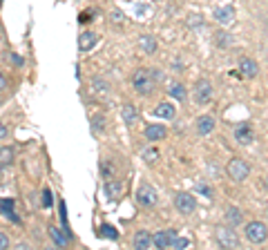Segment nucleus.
Returning a JSON list of instances; mask_svg holds the SVG:
<instances>
[{"instance_id": "6ab92c4d", "label": "nucleus", "mask_w": 268, "mask_h": 250, "mask_svg": "<svg viewBox=\"0 0 268 250\" xmlns=\"http://www.w3.org/2000/svg\"><path fill=\"white\" fill-rule=\"evenodd\" d=\"M49 235H52V239H54V244L58 246V248H65L67 244H69V235H63L58 228H54V226H49Z\"/></svg>"}, {"instance_id": "ea45409f", "label": "nucleus", "mask_w": 268, "mask_h": 250, "mask_svg": "<svg viewBox=\"0 0 268 250\" xmlns=\"http://www.w3.org/2000/svg\"><path fill=\"white\" fill-rule=\"evenodd\" d=\"M266 214H268V210H266Z\"/></svg>"}, {"instance_id": "2f4dec72", "label": "nucleus", "mask_w": 268, "mask_h": 250, "mask_svg": "<svg viewBox=\"0 0 268 250\" xmlns=\"http://www.w3.org/2000/svg\"><path fill=\"white\" fill-rule=\"evenodd\" d=\"M101 170H103V177H112V165L107 163V161L101 163Z\"/></svg>"}, {"instance_id": "393cba45", "label": "nucleus", "mask_w": 268, "mask_h": 250, "mask_svg": "<svg viewBox=\"0 0 268 250\" xmlns=\"http://www.w3.org/2000/svg\"><path fill=\"white\" fill-rule=\"evenodd\" d=\"M13 163V150L11 147H0V165Z\"/></svg>"}, {"instance_id": "f704fd0d", "label": "nucleus", "mask_w": 268, "mask_h": 250, "mask_svg": "<svg viewBox=\"0 0 268 250\" xmlns=\"http://www.w3.org/2000/svg\"><path fill=\"white\" fill-rule=\"evenodd\" d=\"M217 43H219V45H228V36L223 34V31H219V36H217Z\"/></svg>"}, {"instance_id": "1a4fd4ad", "label": "nucleus", "mask_w": 268, "mask_h": 250, "mask_svg": "<svg viewBox=\"0 0 268 250\" xmlns=\"http://www.w3.org/2000/svg\"><path fill=\"white\" fill-rule=\"evenodd\" d=\"M143 134H145L147 141H163V138L168 136V129H165L163 125H159V123H152V125H147Z\"/></svg>"}, {"instance_id": "72a5a7b5", "label": "nucleus", "mask_w": 268, "mask_h": 250, "mask_svg": "<svg viewBox=\"0 0 268 250\" xmlns=\"http://www.w3.org/2000/svg\"><path fill=\"white\" fill-rule=\"evenodd\" d=\"M78 20H80V22H89V20H92V11H83V13L78 16Z\"/></svg>"}, {"instance_id": "473e14b6", "label": "nucleus", "mask_w": 268, "mask_h": 250, "mask_svg": "<svg viewBox=\"0 0 268 250\" xmlns=\"http://www.w3.org/2000/svg\"><path fill=\"white\" fill-rule=\"evenodd\" d=\"M4 248H9V237L0 232V250H4Z\"/></svg>"}, {"instance_id": "dca6fc26", "label": "nucleus", "mask_w": 268, "mask_h": 250, "mask_svg": "<svg viewBox=\"0 0 268 250\" xmlns=\"http://www.w3.org/2000/svg\"><path fill=\"white\" fill-rule=\"evenodd\" d=\"M121 116H123V121L128 125H134L138 121V110L132 105V103H125V105L121 107Z\"/></svg>"}, {"instance_id": "c85d7f7f", "label": "nucleus", "mask_w": 268, "mask_h": 250, "mask_svg": "<svg viewBox=\"0 0 268 250\" xmlns=\"http://www.w3.org/2000/svg\"><path fill=\"white\" fill-rule=\"evenodd\" d=\"M40 203H43L45 208H49V205H52V192L43 190V194H40Z\"/></svg>"}, {"instance_id": "cd10ccee", "label": "nucleus", "mask_w": 268, "mask_h": 250, "mask_svg": "<svg viewBox=\"0 0 268 250\" xmlns=\"http://www.w3.org/2000/svg\"><path fill=\"white\" fill-rule=\"evenodd\" d=\"M143 159H145L147 163H154V161L159 159V152H156L154 147H150V150H145V152H143Z\"/></svg>"}, {"instance_id": "a878e982", "label": "nucleus", "mask_w": 268, "mask_h": 250, "mask_svg": "<svg viewBox=\"0 0 268 250\" xmlns=\"http://www.w3.org/2000/svg\"><path fill=\"white\" fill-rule=\"evenodd\" d=\"M92 89H94V92H96V94H107V89H110V85H107L103 78H94V80H92Z\"/></svg>"}, {"instance_id": "f8f14e48", "label": "nucleus", "mask_w": 268, "mask_h": 250, "mask_svg": "<svg viewBox=\"0 0 268 250\" xmlns=\"http://www.w3.org/2000/svg\"><path fill=\"white\" fill-rule=\"evenodd\" d=\"M96 43H98V36L94 34V31H83V34L78 36V49L80 52H89Z\"/></svg>"}, {"instance_id": "7c9ffc66", "label": "nucleus", "mask_w": 268, "mask_h": 250, "mask_svg": "<svg viewBox=\"0 0 268 250\" xmlns=\"http://www.w3.org/2000/svg\"><path fill=\"white\" fill-rule=\"evenodd\" d=\"M197 190H199L201 194H205V196H212V188H210V186H203V183H199V188H197Z\"/></svg>"}, {"instance_id": "0eeeda50", "label": "nucleus", "mask_w": 268, "mask_h": 250, "mask_svg": "<svg viewBox=\"0 0 268 250\" xmlns=\"http://www.w3.org/2000/svg\"><path fill=\"white\" fill-rule=\"evenodd\" d=\"M136 201L143 208H152L156 203V190L152 186H141L136 190Z\"/></svg>"}, {"instance_id": "f03ea898", "label": "nucleus", "mask_w": 268, "mask_h": 250, "mask_svg": "<svg viewBox=\"0 0 268 250\" xmlns=\"http://www.w3.org/2000/svg\"><path fill=\"white\" fill-rule=\"evenodd\" d=\"M226 172H228V177H230L232 181L241 183V181H246V179H248V174H250V165L246 163L244 159H239V156H235V159H230V161H228V168H226Z\"/></svg>"}, {"instance_id": "c756f323", "label": "nucleus", "mask_w": 268, "mask_h": 250, "mask_svg": "<svg viewBox=\"0 0 268 250\" xmlns=\"http://www.w3.org/2000/svg\"><path fill=\"white\" fill-rule=\"evenodd\" d=\"M110 20H112V22H119V25H123V20H125V18H123V11L114 9V11L110 13Z\"/></svg>"}, {"instance_id": "a211bd4d", "label": "nucleus", "mask_w": 268, "mask_h": 250, "mask_svg": "<svg viewBox=\"0 0 268 250\" xmlns=\"http://www.w3.org/2000/svg\"><path fill=\"white\" fill-rule=\"evenodd\" d=\"M138 47H141V52L145 54H154L156 52V40L152 34H143L141 38H138Z\"/></svg>"}, {"instance_id": "4be33fe9", "label": "nucleus", "mask_w": 268, "mask_h": 250, "mask_svg": "<svg viewBox=\"0 0 268 250\" xmlns=\"http://www.w3.org/2000/svg\"><path fill=\"white\" fill-rule=\"evenodd\" d=\"M0 212H2L4 217H11L16 223L20 221V219L13 214V199H2V201H0Z\"/></svg>"}, {"instance_id": "c9c22d12", "label": "nucleus", "mask_w": 268, "mask_h": 250, "mask_svg": "<svg viewBox=\"0 0 268 250\" xmlns=\"http://www.w3.org/2000/svg\"><path fill=\"white\" fill-rule=\"evenodd\" d=\"M7 134H9V129H7V125L0 121V138H7Z\"/></svg>"}, {"instance_id": "6e6552de", "label": "nucleus", "mask_w": 268, "mask_h": 250, "mask_svg": "<svg viewBox=\"0 0 268 250\" xmlns=\"http://www.w3.org/2000/svg\"><path fill=\"white\" fill-rule=\"evenodd\" d=\"M212 98V85L208 80H199L195 87V103L197 105H205Z\"/></svg>"}, {"instance_id": "e433bc0d", "label": "nucleus", "mask_w": 268, "mask_h": 250, "mask_svg": "<svg viewBox=\"0 0 268 250\" xmlns=\"http://www.w3.org/2000/svg\"><path fill=\"white\" fill-rule=\"evenodd\" d=\"M103 129V116H94V129Z\"/></svg>"}, {"instance_id": "2eb2a0df", "label": "nucleus", "mask_w": 268, "mask_h": 250, "mask_svg": "<svg viewBox=\"0 0 268 250\" xmlns=\"http://www.w3.org/2000/svg\"><path fill=\"white\" fill-rule=\"evenodd\" d=\"M212 129H214V119H212V116L203 114V116H199V119H197V132H199L201 136L210 134Z\"/></svg>"}, {"instance_id": "bb28decb", "label": "nucleus", "mask_w": 268, "mask_h": 250, "mask_svg": "<svg viewBox=\"0 0 268 250\" xmlns=\"http://www.w3.org/2000/svg\"><path fill=\"white\" fill-rule=\"evenodd\" d=\"M172 248H177V250L190 248V239H188V237H177V239H174V244H172Z\"/></svg>"}, {"instance_id": "b1692460", "label": "nucleus", "mask_w": 268, "mask_h": 250, "mask_svg": "<svg viewBox=\"0 0 268 250\" xmlns=\"http://www.w3.org/2000/svg\"><path fill=\"white\" fill-rule=\"evenodd\" d=\"M98 235H101V237H105V239H119V232H116L114 230V228H112L110 226V223H103V226H101V230H98Z\"/></svg>"}, {"instance_id": "412c9836", "label": "nucleus", "mask_w": 268, "mask_h": 250, "mask_svg": "<svg viewBox=\"0 0 268 250\" xmlns=\"http://www.w3.org/2000/svg\"><path fill=\"white\" fill-rule=\"evenodd\" d=\"M226 219L230 226H241V221H244V212H241L239 208H230L226 212Z\"/></svg>"}, {"instance_id": "f257e3e1", "label": "nucleus", "mask_w": 268, "mask_h": 250, "mask_svg": "<svg viewBox=\"0 0 268 250\" xmlns=\"http://www.w3.org/2000/svg\"><path fill=\"white\" fill-rule=\"evenodd\" d=\"M154 76H152V71L147 69V67H141V69H136L132 74V87L136 89L141 96H147V94L154 89Z\"/></svg>"}, {"instance_id": "20e7f679", "label": "nucleus", "mask_w": 268, "mask_h": 250, "mask_svg": "<svg viewBox=\"0 0 268 250\" xmlns=\"http://www.w3.org/2000/svg\"><path fill=\"white\" fill-rule=\"evenodd\" d=\"M174 208H177L181 214H192L197 210L195 194H190V192H179V194L174 196Z\"/></svg>"}, {"instance_id": "423d86ee", "label": "nucleus", "mask_w": 268, "mask_h": 250, "mask_svg": "<svg viewBox=\"0 0 268 250\" xmlns=\"http://www.w3.org/2000/svg\"><path fill=\"white\" fill-rule=\"evenodd\" d=\"M174 239H177V232L174 230H159L152 235V246H154V248H161V250L172 248Z\"/></svg>"}, {"instance_id": "4c0bfd02", "label": "nucleus", "mask_w": 268, "mask_h": 250, "mask_svg": "<svg viewBox=\"0 0 268 250\" xmlns=\"http://www.w3.org/2000/svg\"><path fill=\"white\" fill-rule=\"evenodd\" d=\"M4 87H7V78H4V74L0 71V92H4Z\"/></svg>"}, {"instance_id": "f3484780", "label": "nucleus", "mask_w": 268, "mask_h": 250, "mask_svg": "<svg viewBox=\"0 0 268 250\" xmlns=\"http://www.w3.org/2000/svg\"><path fill=\"white\" fill-rule=\"evenodd\" d=\"M232 16H235V9H232V7H219V9H214V20L221 22V25L232 22Z\"/></svg>"}, {"instance_id": "5701e85b", "label": "nucleus", "mask_w": 268, "mask_h": 250, "mask_svg": "<svg viewBox=\"0 0 268 250\" xmlns=\"http://www.w3.org/2000/svg\"><path fill=\"white\" fill-rule=\"evenodd\" d=\"M168 94L172 98H177V101H183V98H186V87H183L181 83H172L168 87Z\"/></svg>"}, {"instance_id": "58836bf2", "label": "nucleus", "mask_w": 268, "mask_h": 250, "mask_svg": "<svg viewBox=\"0 0 268 250\" xmlns=\"http://www.w3.org/2000/svg\"><path fill=\"white\" fill-rule=\"evenodd\" d=\"M266 188H268V177H266Z\"/></svg>"}, {"instance_id": "9b49d317", "label": "nucleus", "mask_w": 268, "mask_h": 250, "mask_svg": "<svg viewBox=\"0 0 268 250\" xmlns=\"http://www.w3.org/2000/svg\"><path fill=\"white\" fill-rule=\"evenodd\" d=\"M239 71L246 76V78H255L259 74V65L253 61V58H241L239 61Z\"/></svg>"}, {"instance_id": "4468645a", "label": "nucleus", "mask_w": 268, "mask_h": 250, "mask_svg": "<svg viewBox=\"0 0 268 250\" xmlns=\"http://www.w3.org/2000/svg\"><path fill=\"white\" fill-rule=\"evenodd\" d=\"M152 114L156 116V119H174V114H177V110H174L172 103H159V105L154 107V112Z\"/></svg>"}, {"instance_id": "aec40b11", "label": "nucleus", "mask_w": 268, "mask_h": 250, "mask_svg": "<svg viewBox=\"0 0 268 250\" xmlns=\"http://www.w3.org/2000/svg\"><path fill=\"white\" fill-rule=\"evenodd\" d=\"M121 190H123V186H121L119 181H110V179L105 181V188H103V192L107 194V199H116V196L121 194Z\"/></svg>"}, {"instance_id": "39448f33", "label": "nucleus", "mask_w": 268, "mask_h": 250, "mask_svg": "<svg viewBox=\"0 0 268 250\" xmlns=\"http://www.w3.org/2000/svg\"><path fill=\"white\" fill-rule=\"evenodd\" d=\"M217 244L221 248H239V235L230 228H219L217 230Z\"/></svg>"}, {"instance_id": "7ed1b4c3", "label": "nucleus", "mask_w": 268, "mask_h": 250, "mask_svg": "<svg viewBox=\"0 0 268 250\" xmlns=\"http://www.w3.org/2000/svg\"><path fill=\"white\" fill-rule=\"evenodd\" d=\"M244 235L250 244H264V241L268 239V228H266V223H262V221H248L246 223Z\"/></svg>"}, {"instance_id": "ddd939ff", "label": "nucleus", "mask_w": 268, "mask_h": 250, "mask_svg": "<svg viewBox=\"0 0 268 250\" xmlns=\"http://www.w3.org/2000/svg\"><path fill=\"white\" fill-rule=\"evenodd\" d=\"M132 246L134 248H138V250L150 248L152 246V235L147 230H138L136 235H134V239H132Z\"/></svg>"}, {"instance_id": "9d476101", "label": "nucleus", "mask_w": 268, "mask_h": 250, "mask_svg": "<svg viewBox=\"0 0 268 250\" xmlns=\"http://www.w3.org/2000/svg\"><path fill=\"white\" fill-rule=\"evenodd\" d=\"M235 138H237V143H244V145H248V143H253V141H255L253 127H250L248 123H241L239 127L235 129Z\"/></svg>"}]
</instances>
